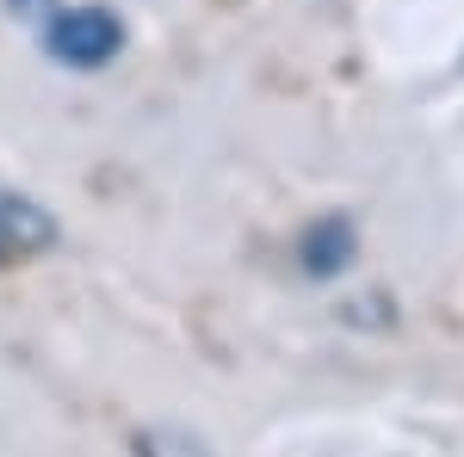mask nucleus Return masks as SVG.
<instances>
[{"instance_id": "obj_1", "label": "nucleus", "mask_w": 464, "mask_h": 457, "mask_svg": "<svg viewBox=\"0 0 464 457\" xmlns=\"http://www.w3.org/2000/svg\"><path fill=\"white\" fill-rule=\"evenodd\" d=\"M44 50L63 69H106L124 50V19L111 6H56L44 19Z\"/></svg>"}, {"instance_id": "obj_4", "label": "nucleus", "mask_w": 464, "mask_h": 457, "mask_svg": "<svg viewBox=\"0 0 464 457\" xmlns=\"http://www.w3.org/2000/svg\"><path fill=\"white\" fill-rule=\"evenodd\" d=\"M137 457H211V445L186 426H149L137 433Z\"/></svg>"}, {"instance_id": "obj_2", "label": "nucleus", "mask_w": 464, "mask_h": 457, "mask_svg": "<svg viewBox=\"0 0 464 457\" xmlns=\"http://www.w3.org/2000/svg\"><path fill=\"white\" fill-rule=\"evenodd\" d=\"M44 247H56V216L44 211L37 198L0 186V266H19V260H37Z\"/></svg>"}, {"instance_id": "obj_3", "label": "nucleus", "mask_w": 464, "mask_h": 457, "mask_svg": "<svg viewBox=\"0 0 464 457\" xmlns=\"http://www.w3.org/2000/svg\"><path fill=\"white\" fill-rule=\"evenodd\" d=\"M353 223L347 216H316L304 235H297V266L310 272V279H334V272H347L353 266Z\"/></svg>"}]
</instances>
